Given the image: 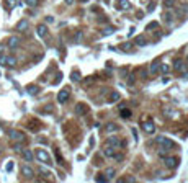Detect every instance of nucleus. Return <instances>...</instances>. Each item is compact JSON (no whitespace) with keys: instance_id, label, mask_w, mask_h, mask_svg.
<instances>
[{"instance_id":"1","label":"nucleus","mask_w":188,"mask_h":183,"mask_svg":"<svg viewBox=\"0 0 188 183\" xmlns=\"http://www.w3.org/2000/svg\"><path fill=\"white\" fill-rule=\"evenodd\" d=\"M8 136L13 139V141H17V142H25V134L23 133H20V131H17V129H12L10 133H8Z\"/></svg>"},{"instance_id":"2","label":"nucleus","mask_w":188,"mask_h":183,"mask_svg":"<svg viewBox=\"0 0 188 183\" xmlns=\"http://www.w3.org/2000/svg\"><path fill=\"white\" fill-rule=\"evenodd\" d=\"M36 159H38L39 162H44V164H49L51 162V159H49V155H48V152L43 151V149H38V151H36Z\"/></svg>"},{"instance_id":"3","label":"nucleus","mask_w":188,"mask_h":183,"mask_svg":"<svg viewBox=\"0 0 188 183\" xmlns=\"http://www.w3.org/2000/svg\"><path fill=\"white\" fill-rule=\"evenodd\" d=\"M0 66H10V67H13V66H17V59L15 57H7V56H0Z\"/></svg>"},{"instance_id":"4","label":"nucleus","mask_w":188,"mask_h":183,"mask_svg":"<svg viewBox=\"0 0 188 183\" xmlns=\"http://www.w3.org/2000/svg\"><path fill=\"white\" fill-rule=\"evenodd\" d=\"M157 141L160 142L162 149H165V151H169V149H174V147H175V142H172L170 139H164V137H159Z\"/></svg>"},{"instance_id":"5","label":"nucleus","mask_w":188,"mask_h":183,"mask_svg":"<svg viewBox=\"0 0 188 183\" xmlns=\"http://www.w3.org/2000/svg\"><path fill=\"white\" fill-rule=\"evenodd\" d=\"M165 165L169 167V169H175V167L178 165V159L174 157V155H167L165 157Z\"/></svg>"},{"instance_id":"6","label":"nucleus","mask_w":188,"mask_h":183,"mask_svg":"<svg viewBox=\"0 0 188 183\" xmlns=\"http://www.w3.org/2000/svg\"><path fill=\"white\" fill-rule=\"evenodd\" d=\"M69 95H71V92H69V88H64V90L59 92V95H57V102L59 103H66L69 100Z\"/></svg>"},{"instance_id":"7","label":"nucleus","mask_w":188,"mask_h":183,"mask_svg":"<svg viewBox=\"0 0 188 183\" xmlns=\"http://www.w3.org/2000/svg\"><path fill=\"white\" fill-rule=\"evenodd\" d=\"M141 126H142V129H144L146 133H154V131H156V126H154L152 121H142Z\"/></svg>"},{"instance_id":"8","label":"nucleus","mask_w":188,"mask_h":183,"mask_svg":"<svg viewBox=\"0 0 188 183\" xmlns=\"http://www.w3.org/2000/svg\"><path fill=\"white\" fill-rule=\"evenodd\" d=\"M22 175L25 177V178H33V177H35V172H33L31 167L23 165V167H22Z\"/></svg>"},{"instance_id":"9","label":"nucleus","mask_w":188,"mask_h":183,"mask_svg":"<svg viewBox=\"0 0 188 183\" xmlns=\"http://www.w3.org/2000/svg\"><path fill=\"white\" fill-rule=\"evenodd\" d=\"M116 7L120 8V10H129V8H131V2H129V0H118Z\"/></svg>"},{"instance_id":"10","label":"nucleus","mask_w":188,"mask_h":183,"mask_svg":"<svg viewBox=\"0 0 188 183\" xmlns=\"http://www.w3.org/2000/svg\"><path fill=\"white\" fill-rule=\"evenodd\" d=\"M87 111H89L87 105H84V103H77V106H75V113H77L79 116H80V115H85Z\"/></svg>"},{"instance_id":"11","label":"nucleus","mask_w":188,"mask_h":183,"mask_svg":"<svg viewBox=\"0 0 188 183\" xmlns=\"http://www.w3.org/2000/svg\"><path fill=\"white\" fill-rule=\"evenodd\" d=\"M159 69H160L159 61H154V62L149 66V72H151V74H156V72H159Z\"/></svg>"},{"instance_id":"12","label":"nucleus","mask_w":188,"mask_h":183,"mask_svg":"<svg viewBox=\"0 0 188 183\" xmlns=\"http://www.w3.org/2000/svg\"><path fill=\"white\" fill-rule=\"evenodd\" d=\"M28 30V21L26 20H22L20 23L17 25V31H26Z\"/></svg>"},{"instance_id":"13","label":"nucleus","mask_w":188,"mask_h":183,"mask_svg":"<svg viewBox=\"0 0 188 183\" xmlns=\"http://www.w3.org/2000/svg\"><path fill=\"white\" fill-rule=\"evenodd\" d=\"M28 126H30V129H31V131H38V128H41V123H39L38 120H31L28 123Z\"/></svg>"},{"instance_id":"14","label":"nucleus","mask_w":188,"mask_h":183,"mask_svg":"<svg viewBox=\"0 0 188 183\" xmlns=\"http://www.w3.org/2000/svg\"><path fill=\"white\" fill-rule=\"evenodd\" d=\"M20 44V38H10L8 39V48H12V49H15V48H17V46Z\"/></svg>"},{"instance_id":"15","label":"nucleus","mask_w":188,"mask_h":183,"mask_svg":"<svg viewBox=\"0 0 188 183\" xmlns=\"http://www.w3.org/2000/svg\"><path fill=\"white\" fill-rule=\"evenodd\" d=\"M38 35L41 36V38H44V36L48 35V26L46 25H39L38 26Z\"/></svg>"},{"instance_id":"16","label":"nucleus","mask_w":188,"mask_h":183,"mask_svg":"<svg viewBox=\"0 0 188 183\" xmlns=\"http://www.w3.org/2000/svg\"><path fill=\"white\" fill-rule=\"evenodd\" d=\"M174 69H175V71H178V72H182V71H183V62H182L180 59L175 61V62H174Z\"/></svg>"},{"instance_id":"17","label":"nucleus","mask_w":188,"mask_h":183,"mask_svg":"<svg viewBox=\"0 0 188 183\" xmlns=\"http://www.w3.org/2000/svg\"><path fill=\"white\" fill-rule=\"evenodd\" d=\"M23 159H25L26 162H31V160H33V154H31V151H23Z\"/></svg>"},{"instance_id":"18","label":"nucleus","mask_w":188,"mask_h":183,"mask_svg":"<svg viewBox=\"0 0 188 183\" xmlns=\"http://www.w3.org/2000/svg\"><path fill=\"white\" fill-rule=\"evenodd\" d=\"M26 90H28V93H30V95H36V93L39 92V88L36 87V85H30V87L26 88Z\"/></svg>"},{"instance_id":"19","label":"nucleus","mask_w":188,"mask_h":183,"mask_svg":"<svg viewBox=\"0 0 188 183\" xmlns=\"http://www.w3.org/2000/svg\"><path fill=\"white\" fill-rule=\"evenodd\" d=\"M157 26H159V23H157V21H151L149 25L146 26V30H147V31H152V30H157Z\"/></svg>"},{"instance_id":"20","label":"nucleus","mask_w":188,"mask_h":183,"mask_svg":"<svg viewBox=\"0 0 188 183\" xmlns=\"http://www.w3.org/2000/svg\"><path fill=\"white\" fill-rule=\"evenodd\" d=\"M136 44H138V46H146V44H147V41L144 39V36H138V38H136Z\"/></svg>"},{"instance_id":"21","label":"nucleus","mask_w":188,"mask_h":183,"mask_svg":"<svg viewBox=\"0 0 188 183\" xmlns=\"http://www.w3.org/2000/svg\"><path fill=\"white\" fill-rule=\"evenodd\" d=\"M107 142L111 146V147H116V146H118V142H120V139H116V137H110V139H108Z\"/></svg>"},{"instance_id":"22","label":"nucleus","mask_w":188,"mask_h":183,"mask_svg":"<svg viewBox=\"0 0 188 183\" xmlns=\"http://www.w3.org/2000/svg\"><path fill=\"white\" fill-rule=\"evenodd\" d=\"M121 97H120V93L118 92H113V93H110V102H118Z\"/></svg>"},{"instance_id":"23","label":"nucleus","mask_w":188,"mask_h":183,"mask_svg":"<svg viewBox=\"0 0 188 183\" xmlns=\"http://www.w3.org/2000/svg\"><path fill=\"white\" fill-rule=\"evenodd\" d=\"M164 7H165V8L175 7V0H165V2H164Z\"/></svg>"},{"instance_id":"24","label":"nucleus","mask_w":188,"mask_h":183,"mask_svg":"<svg viewBox=\"0 0 188 183\" xmlns=\"http://www.w3.org/2000/svg\"><path fill=\"white\" fill-rule=\"evenodd\" d=\"M105 155H107V157H113V155H115L113 147H107V149H105Z\"/></svg>"},{"instance_id":"25","label":"nucleus","mask_w":188,"mask_h":183,"mask_svg":"<svg viewBox=\"0 0 188 183\" xmlns=\"http://www.w3.org/2000/svg\"><path fill=\"white\" fill-rule=\"evenodd\" d=\"M121 116L123 118H131V110H121Z\"/></svg>"},{"instance_id":"26","label":"nucleus","mask_w":188,"mask_h":183,"mask_svg":"<svg viewBox=\"0 0 188 183\" xmlns=\"http://www.w3.org/2000/svg\"><path fill=\"white\" fill-rule=\"evenodd\" d=\"M72 82H79L80 80V74H79V72H72Z\"/></svg>"},{"instance_id":"27","label":"nucleus","mask_w":188,"mask_h":183,"mask_svg":"<svg viewBox=\"0 0 188 183\" xmlns=\"http://www.w3.org/2000/svg\"><path fill=\"white\" fill-rule=\"evenodd\" d=\"M107 131H108V133H111V131H116V126H115V124H107Z\"/></svg>"},{"instance_id":"28","label":"nucleus","mask_w":188,"mask_h":183,"mask_svg":"<svg viewBox=\"0 0 188 183\" xmlns=\"http://www.w3.org/2000/svg\"><path fill=\"white\" fill-rule=\"evenodd\" d=\"M25 2L30 5V7H35V5L38 4V0H25Z\"/></svg>"},{"instance_id":"29","label":"nucleus","mask_w":188,"mask_h":183,"mask_svg":"<svg viewBox=\"0 0 188 183\" xmlns=\"http://www.w3.org/2000/svg\"><path fill=\"white\" fill-rule=\"evenodd\" d=\"M75 41L77 43L82 41V31H77V35H75Z\"/></svg>"},{"instance_id":"30","label":"nucleus","mask_w":188,"mask_h":183,"mask_svg":"<svg viewBox=\"0 0 188 183\" xmlns=\"http://www.w3.org/2000/svg\"><path fill=\"white\" fill-rule=\"evenodd\" d=\"M15 4H17L15 0H8V2H7V7H8V8H12V7H15Z\"/></svg>"},{"instance_id":"31","label":"nucleus","mask_w":188,"mask_h":183,"mask_svg":"<svg viewBox=\"0 0 188 183\" xmlns=\"http://www.w3.org/2000/svg\"><path fill=\"white\" fill-rule=\"evenodd\" d=\"M160 71H162L164 74H165V72H169V66H165V64H164V66H160Z\"/></svg>"},{"instance_id":"32","label":"nucleus","mask_w":188,"mask_h":183,"mask_svg":"<svg viewBox=\"0 0 188 183\" xmlns=\"http://www.w3.org/2000/svg\"><path fill=\"white\" fill-rule=\"evenodd\" d=\"M97 180H98V182H102V183H105V182H107V178H105L103 175H98V177H97Z\"/></svg>"},{"instance_id":"33","label":"nucleus","mask_w":188,"mask_h":183,"mask_svg":"<svg viewBox=\"0 0 188 183\" xmlns=\"http://www.w3.org/2000/svg\"><path fill=\"white\" fill-rule=\"evenodd\" d=\"M141 75H142V79H147V71H146V69H141Z\"/></svg>"},{"instance_id":"34","label":"nucleus","mask_w":188,"mask_h":183,"mask_svg":"<svg viewBox=\"0 0 188 183\" xmlns=\"http://www.w3.org/2000/svg\"><path fill=\"white\" fill-rule=\"evenodd\" d=\"M164 18H165L167 21H172V15L170 13H165V15H164Z\"/></svg>"},{"instance_id":"35","label":"nucleus","mask_w":188,"mask_h":183,"mask_svg":"<svg viewBox=\"0 0 188 183\" xmlns=\"http://www.w3.org/2000/svg\"><path fill=\"white\" fill-rule=\"evenodd\" d=\"M113 175H115V172H113V170L110 169V170H108V172H107V177H108V178H111V177H113Z\"/></svg>"},{"instance_id":"36","label":"nucleus","mask_w":188,"mask_h":183,"mask_svg":"<svg viewBox=\"0 0 188 183\" xmlns=\"http://www.w3.org/2000/svg\"><path fill=\"white\" fill-rule=\"evenodd\" d=\"M131 43H126V44H123V48H124V49H131Z\"/></svg>"},{"instance_id":"37","label":"nucleus","mask_w":188,"mask_h":183,"mask_svg":"<svg viewBox=\"0 0 188 183\" xmlns=\"http://www.w3.org/2000/svg\"><path fill=\"white\" fill-rule=\"evenodd\" d=\"M12 167H13V162H8V165H7V170H8V172H12Z\"/></svg>"},{"instance_id":"38","label":"nucleus","mask_w":188,"mask_h":183,"mask_svg":"<svg viewBox=\"0 0 188 183\" xmlns=\"http://www.w3.org/2000/svg\"><path fill=\"white\" fill-rule=\"evenodd\" d=\"M15 151H17V152H22V146L17 144V146H15Z\"/></svg>"},{"instance_id":"39","label":"nucleus","mask_w":188,"mask_h":183,"mask_svg":"<svg viewBox=\"0 0 188 183\" xmlns=\"http://www.w3.org/2000/svg\"><path fill=\"white\" fill-rule=\"evenodd\" d=\"M128 84H129V85H133V84H134V77H129V80H128Z\"/></svg>"},{"instance_id":"40","label":"nucleus","mask_w":188,"mask_h":183,"mask_svg":"<svg viewBox=\"0 0 188 183\" xmlns=\"http://www.w3.org/2000/svg\"><path fill=\"white\" fill-rule=\"evenodd\" d=\"M72 2H74V0H66V4H67V5H71Z\"/></svg>"},{"instance_id":"41","label":"nucleus","mask_w":188,"mask_h":183,"mask_svg":"<svg viewBox=\"0 0 188 183\" xmlns=\"http://www.w3.org/2000/svg\"><path fill=\"white\" fill-rule=\"evenodd\" d=\"M82 2H85V0H82Z\"/></svg>"}]
</instances>
